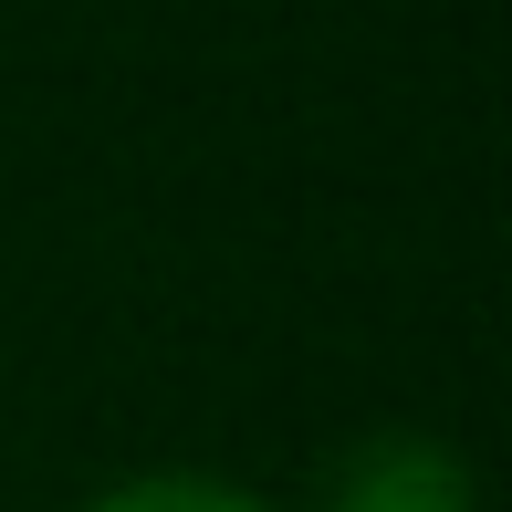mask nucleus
Listing matches in <instances>:
<instances>
[{
    "instance_id": "1",
    "label": "nucleus",
    "mask_w": 512,
    "mask_h": 512,
    "mask_svg": "<svg viewBox=\"0 0 512 512\" xmlns=\"http://www.w3.org/2000/svg\"><path fill=\"white\" fill-rule=\"evenodd\" d=\"M304 512H481V481L429 429H366L314 471Z\"/></svg>"
},
{
    "instance_id": "2",
    "label": "nucleus",
    "mask_w": 512,
    "mask_h": 512,
    "mask_svg": "<svg viewBox=\"0 0 512 512\" xmlns=\"http://www.w3.org/2000/svg\"><path fill=\"white\" fill-rule=\"evenodd\" d=\"M84 512H272V502L241 492V481H220V471H126Z\"/></svg>"
}]
</instances>
